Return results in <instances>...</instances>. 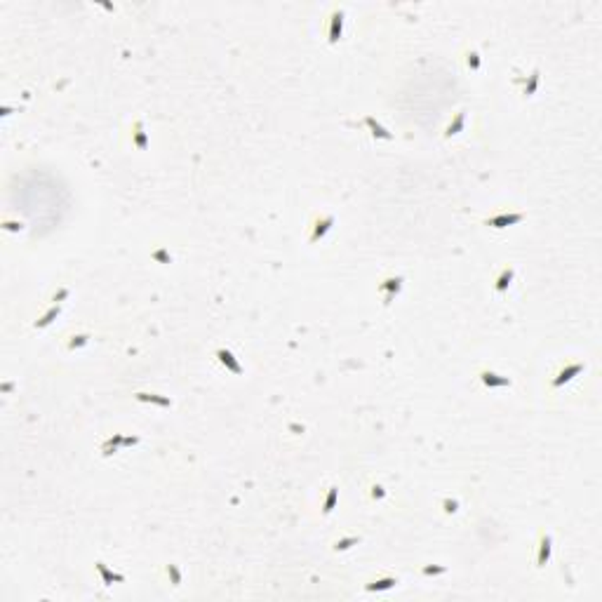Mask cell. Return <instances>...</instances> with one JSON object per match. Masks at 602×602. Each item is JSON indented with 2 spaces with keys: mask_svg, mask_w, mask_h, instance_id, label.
Listing matches in <instances>:
<instances>
[{
  "mask_svg": "<svg viewBox=\"0 0 602 602\" xmlns=\"http://www.w3.org/2000/svg\"><path fill=\"white\" fill-rule=\"evenodd\" d=\"M402 283H405V278H402V275H390V278H384L379 283V287H377V290L384 294V304H386V306H388L390 301L400 294Z\"/></svg>",
  "mask_w": 602,
  "mask_h": 602,
  "instance_id": "1",
  "label": "cell"
},
{
  "mask_svg": "<svg viewBox=\"0 0 602 602\" xmlns=\"http://www.w3.org/2000/svg\"><path fill=\"white\" fill-rule=\"evenodd\" d=\"M584 369H586L584 363H567L558 374H555V379L551 381V388H562V386L569 384V381L574 379V377H579Z\"/></svg>",
  "mask_w": 602,
  "mask_h": 602,
  "instance_id": "2",
  "label": "cell"
},
{
  "mask_svg": "<svg viewBox=\"0 0 602 602\" xmlns=\"http://www.w3.org/2000/svg\"><path fill=\"white\" fill-rule=\"evenodd\" d=\"M332 226H334V217H332V214H318V217H315V221H313V229H311V235H308V242H318V240H323L325 235L332 231Z\"/></svg>",
  "mask_w": 602,
  "mask_h": 602,
  "instance_id": "3",
  "label": "cell"
},
{
  "mask_svg": "<svg viewBox=\"0 0 602 602\" xmlns=\"http://www.w3.org/2000/svg\"><path fill=\"white\" fill-rule=\"evenodd\" d=\"M344 33V10H334L329 14V28H327V40L329 45H336Z\"/></svg>",
  "mask_w": 602,
  "mask_h": 602,
  "instance_id": "4",
  "label": "cell"
},
{
  "mask_svg": "<svg viewBox=\"0 0 602 602\" xmlns=\"http://www.w3.org/2000/svg\"><path fill=\"white\" fill-rule=\"evenodd\" d=\"M480 381L487 386V388H511V377H503V374L499 372H492V369H482V372L478 374Z\"/></svg>",
  "mask_w": 602,
  "mask_h": 602,
  "instance_id": "5",
  "label": "cell"
},
{
  "mask_svg": "<svg viewBox=\"0 0 602 602\" xmlns=\"http://www.w3.org/2000/svg\"><path fill=\"white\" fill-rule=\"evenodd\" d=\"M551 553H553V539L551 534L541 532L539 534V548H536V567H546L548 560H551Z\"/></svg>",
  "mask_w": 602,
  "mask_h": 602,
  "instance_id": "6",
  "label": "cell"
},
{
  "mask_svg": "<svg viewBox=\"0 0 602 602\" xmlns=\"http://www.w3.org/2000/svg\"><path fill=\"white\" fill-rule=\"evenodd\" d=\"M524 219V214L513 212V214H499V217H490L485 219V226H492V229H506V226H515Z\"/></svg>",
  "mask_w": 602,
  "mask_h": 602,
  "instance_id": "7",
  "label": "cell"
},
{
  "mask_svg": "<svg viewBox=\"0 0 602 602\" xmlns=\"http://www.w3.org/2000/svg\"><path fill=\"white\" fill-rule=\"evenodd\" d=\"M513 278H515V268L513 266L501 268V273L494 278V292H496V294H503V292H508V287H511Z\"/></svg>",
  "mask_w": 602,
  "mask_h": 602,
  "instance_id": "8",
  "label": "cell"
},
{
  "mask_svg": "<svg viewBox=\"0 0 602 602\" xmlns=\"http://www.w3.org/2000/svg\"><path fill=\"white\" fill-rule=\"evenodd\" d=\"M217 360H219V363H221L226 369H229V372H233V374H242V365L238 363V358H235L233 353L229 351V348H219V351H217Z\"/></svg>",
  "mask_w": 602,
  "mask_h": 602,
  "instance_id": "9",
  "label": "cell"
},
{
  "mask_svg": "<svg viewBox=\"0 0 602 602\" xmlns=\"http://www.w3.org/2000/svg\"><path fill=\"white\" fill-rule=\"evenodd\" d=\"M398 586V579L396 576H381V579H374L369 581L367 586H365V591L369 593H381V591H390V588H396Z\"/></svg>",
  "mask_w": 602,
  "mask_h": 602,
  "instance_id": "10",
  "label": "cell"
},
{
  "mask_svg": "<svg viewBox=\"0 0 602 602\" xmlns=\"http://www.w3.org/2000/svg\"><path fill=\"white\" fill-rule=\"evenodd\" d=\"M365 125H367V127L372 129V137H374V139H384V141H390V139H393V134H390L388 129H386L381 123H377V120H374L372 116L365 118Z\"/></svg>",
  "mask_w": 602,
  "mask_h": 602,
  "instance_id": "11",
  "label": "cell"
},
{
  "mask_svg": "<svg viewBox=\"0 0 602 602\" xmlns=\"http://www.w3.org/2000/svg\"><path fill=\"white\" fill-rule=\"evenodd\" d=\"M95 567H97V572L101 574V581H104V586H113V581H116V584H123V581H125L123 574H116V572H111V569H108L104 562H95Z\"/></svg>",
  "mask_w": 602,
  "mask_h": 602,
  "instance_id": "12",
  "label": "cell"
},
{
  "mask_svg": "<svg viewBox=\"0 0 602 602\" xmlns=\"http://www.w3.org/2000/svg\"><path fill=\"white\" fill-rule=\"evenodd\" d=\"M137 400L141 402H153V405H160V407H172V400L165 396H158V393H137Z\"/></svg>",
  "mask_w": 602,
  "mask_h": 602,
  "instance_id": "13",
  "label": "cell"
},
{
  "mask_svg": "<svg viewBox=\"0 0 602 602\" xmlns=\"http://www.w3.org/2000/svg\"><path fill=\"white\" fill-rule=\"evenodd\" d=\"M132 141H134V146H137V148H141V150H144V148H146V146H148V139H146V132H144V123H141V120H137V123H134Z\"/></svg>",
  "mask_w": 602,
  "mask_h": 602,
  "instance_id": "14",
  "label": "cell"
},
{
  "mask_svg": "<svg viewBox=\"0 0 602 602\" xmlns=\"http://www.w3.org/2000/svg\"><path fill=\"white\" fill-rule=\"evenodd\" d=\"M336 501H339V487H329L327 496H325V503H323V515H329L334 511Z\"/></svg>",
  "mask_w": 602,
  "mask_h": 602,
  "instance_id": "15",
  "label": "cell"
},
{
  "mask_svg": "<svg viewBox=\"0 0 602 602\" xmlns=\"http://www.w3.org/2000/svg\"><path fill=\"white\" fill-rule=\"evenodd\" d=\"M463 123H466V113L459 111L457 116H454V120H452V123L447 125L445 137H454V134H459V132H461V127H463Z\"/></svg>",
  "mask_w": 602,
  "mask_h": 602,
  "instance_id": "16",
  "label": "cell"
},
{
  "mask_svg": "<svg viewBox=\"0 0 602 602\" xmlns=\"http://www.w3.org/2000/svg\"><path fill=\"white\" fill-rule=\"evenodd\" d=\"M59 311H62V308L57 306V304H54V306H50V308H47V313L43 315V318L35 320V329H43V327H47V325H52V320H54L57 315H59Z\"/></svg>",
  "mask_w": 602,
  "mask_h": 602,
  "instance_id": "17",
  "label": "cell"
},
{
  "mask_svg": "<svg viewBox=\"0 0 602 602\" xmlns=\"http://www.w3.org/2000/svg\"><path fill=\"white\" fill-rule=\"evenodd\" d=\"M358 543H360V536H346V539L334 543V551H348L351 546H358Z\"/></svg>",
  "mask_w": 602,
  "mask_h": 602,
  "instance_id": "18",
  "label": "cell"
},
{
  "mask_svg": "<svg viewBox=\"0 0 602 602\" xmlns=\"http://www.w3.org/2000/svg\"><path fill=\"white\" fill-rule=\"evenodd\" d=\"M89 344V334H73L71 341H68V351H73V348H80V346Z\"/></svg>",
  "mask_w": 602,
  "mask_h": 602,
  "instance_id": "19",
  "label": "cell"
},
{
  "mask_svg": "<svg viewBox=\"0 0 602 602\" xmlns=\"http://www.w3.org/2000/svg\"><path fill=\"white\" fill-rule=\"evenodd\" d=\"M536 85H539V71H532L530 83L524 85V97H532L536 92Z\"/></svg>",
  "mask_w": 602,
  "mask_h": 602,
  "instance_id": "20",
  "label": "cell"
},
{
  "mask_svg": "<svg viewBox=\"0 0 602 602\" xmlns=\"http://www.w3.org/2000/svg\"><path fill=\"white\" fill-rule=\"evenodd\" d=\"M165 572H167V576L172 579V586H181V572H179L177 565H167Z\"/></svg>",
  "mask_w": 602,
  "mask_h": 602,
  "instance_id": "21",
  "label": "cell"
},
{
  "mask_svg": "<svg viewBox=\"0 0 602 602\" xmlns=\"http://www.w3.org/2000/svg\"><path fill=\"white\" fill-rule=\"evenodd\" d=\"M466 66H468L471 71H478L480 68V54L475 50H471L468 54H466Z\"/></svg>",
  "mask_w": 602,
  "mask_h": 602,
  "instance_id": "22",
  "label": "cell"
},
{
  "mask_svg": "<svg viewBox=\"0 0 602 602\" xmlns=\"http://www.w3.org/2000/svg\"><path fill=\"white\" fill-rule=\"evenodd\" d=\"M457 511H459V501H449V499H447L445 501V513H457Z\"/></svg>",
  "mask_w": 602,
  "mask_h": 602,
  "instance_id": "23",
  "label": "cell"
},
{
  "mask_svg": "<svg viewBox=\"0 0 602 602\" xmlns=\"http://www.w3.org/2000/svg\"><path fill=\"white\" fill-rule=\"evenodd\" d=\"M445 572H447L445 567H424V574H428V576L430 574H445Z\"/></svg>",
  "mask_w": 602,
  "mask_h": 602,
  "instance_id": "24",
  "label": "cell"
},
{
  "mask_svg": "<svg viewBox=\"0 0 602 602\" xmlns=\"http://www.w3.org/2000/svg\"><path fill=\"white\" fill-rule=\"evenodd\" d=\"M372 496H374V499H384V496H386L384 487H381V485H374L372 487Z\"/></svg>",
  "mask_w": 602,
  "mask_h": 602,
  "instance_id": "25",
  "label": "cell"
},
{
  "mask_svg": "<svg viewBox=\"0 0 602 602\" xmlns=\"http://www.w3.org/2000/svg\"><path fill=\"white\" fill-rule=\"evenodd\" d=\"M66 296H68V290L66 287H62V290L54 294V304H59V299H66Z\"/></svg>",
  "mask_w": 602,
  "mask_h": 602,
  "instance_id": "26",
  "label": "cell"
},
{
  "mask_svg": "<svg viewBox=\"0 0 602 602\" xmlns=\"http://www.w3.org/2000/svg\"><path fill=\"white\" fill-rule=\"evenodd\" d=\"M153 257H156V259H160V261H170V257H167V252H162V250H160V252H156V254H153Z\"/></svg>",
  "mask_w": 602,
  "mask_h": 602,
  "instance_id": "27",
  "label": "cell"
}]
</instances>
